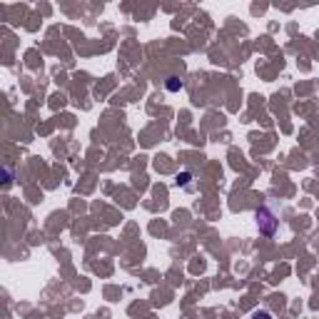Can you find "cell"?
I'll use <instances>...</instances> for the list:
<instances>
[{
  "label": "cell",
  "mask_w": 319,
  "mask_h": 319,
  "mask_svg": "<svg viewBox=\"0 0 319 319\" xmlns=\"http://www.w3.org/2000/svg\"><path fill=\"white\" fill-rule=\"evenodd\" d=\"M257 222L262 225V232H264V235H272V232H274V225H277V222H274V217H272L267 209H259V212H257Z\"/></svg>",
  "instance_id": "cell-1"
},
{
  "label": "cell",
  "mask_w": 319,
  "mask_h": 319,
  "mask_svg": "<svg viewBox=\"0 0 319 319\" xmlns=\"http://www.w3.org/2000/svg\"><path fill=\"white\" fill-rule=\"evenodd\" d=\"M167 90H170V92L182 90V80H180V77H167Z\"/></svg>",
  "instance_id": "cell-2"
},
{
  "label": "cell",
  "mask_w": 319,
  "mask_h": 319,
  "mask_svg": "<svg viewBox=\"0 0 319 319\" xmlns=\"http://www.w3.org/2000/svg\"><path fill=\"white\" fill-rule=\"evenodd\" d=\"M187 180H190V175H187V172L177 175V182H180V185H187Z\"/></svg>",
  "instance_id": "cell-3"
},
{
  "label": "cell",
  "mask_w": 319,
  "mask_h": 319,
  "mask_svg": "<svg viewBox=\"0 0 319 319\" xmlns=\"http://www.w3.org/2000/svg\"><path fill=\"white\" fill-rule=\"evenodd\" d=\"M252 319H272V317H269V312H255Z\"/></svg>",
  "instance_id": "cell-4"
}]
</instances>
